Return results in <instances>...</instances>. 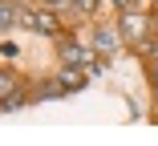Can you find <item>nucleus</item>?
<instances>
[{"mask_svg":"<svg viewBox=\"0 0 158 146\" xmlns=\"http://www.w3.org/2000/svg\"><path fill=\"white\" fill-rule=\"evenodd\" d=\"M118 33H122L126 41H142V37L150 33V12H146V8H122Z\"/></svg>","mask_w":158,"mask_h":146,"instance_id":"f257e3e1","label":"nucleus"},{"mask_svg":"<svg viewBox=\"0 0 158 146\" xmlns=\"http://www.w3.org/2000/svg\"><path fill=\"white\" fill-rule=\"evenodd\" d=\"M20 20H24V24H33L41 37H57V33H61L57 16H53V12H45V8H41V12H20Z\"/></svg>","mask_w":158,"mask_h":146,"instance_id":"f03ea898","label":"nucleus"},{"mask_svg":"<svg viewBox=\"0 0 158 146\" xmlns=\"http://www.w3.org/2000/svg\"><path fill=\"white\" fill-rule=\"evenodd\" d=\"M122 41H126V37H122V33H114V28H98V37H93V49L110 57V53H118V49H122Z\"/></svg>","mask_w":158,"mask_h":146,"instance_id":"7ed1b4c3","label":"nucleus"},{"mask_svg":"<svg viewBox=\"0 0 158 146\" xmlns=\"http://www.w3.org/2000/svg\"><path fill=\"white\" fill-rule=\"evenodd\" d=\"M57 81L65 85V94H69V90H81V85H85V69H81V65H65Z\"/></svg>","mask_w":158,"mask_h":146,"instance_id":"20e7f679","label":"nucleus"},{"mask_svg":"<svg viewBox=\"0 0 158 146\" xmlns=\"http://www.w3.org/2000/svg\"><path fill=\"white\" fill-rule=\"evenodd\" d=\"M20 106H28V98H24V94H16V90H12V94H8L4 102H0V110H8V114H16Z\"/></svg>","mask_w":158,"mask_h":146,"instance_id":"39448f33","label":"nucleus"},{"mask_svg":"<svg viewBox=\"0 0 158 146\" xmlns=\"http://www.w3.org/2000/svg\"><path fill=\"white\" fill-rule=\"evenodd\" d=\"M12 90H16V73L12 69H0V98H8Z\"/></svg>","mask_w":158,"mask_h":146,"instance_id":"423d86ee","label":"nucleus"},{"mask_svg":"<svg viewBox=\"0 0 158 146\" xmlns=\"http://www.w3.org/2000/svg\"><path fill=\"white\" fill-rule=\"evenodd\" d=\"M16 20V12H12V4H8V0H0V33H4V28Z\"/></svg>","mask_w":158,"mask_h":146,"instance_id":"0eeeda50","label":"nucleus"},{"mask_svg":"<svg viewBox=\"0 0 158 146\" xmlns=\"http://www.w3.org/2000/svg\"><path fill=\"white\" fill-rule=\"evenodd\" d=\"M73 12H98V0H73Z\"/></svg>","mask_w":158,"mask_h":146,"instance_id":"6e6552de","label":"nucleus"},{"mask_svg":"<svg viewBox=\"0 0 158 146\" xmlns=\"http://www.w3.org/2000/svg\"><path fill=\"white\" fill-rule=\"evenodd\" d=\"M49 8H73V0H45Z\"/></svg>","mask_w":158,"mask_h":146,"instance_id":"1a4fd4ad","label":"nucleus"},{"mask_svg":"<svg viewBox=\"0 0 158 146\" xmlns=\"http://www.w3.org/2000/svg\"><path fill=\"white\" fill-rule=\"evenodd\" d=\"M114 4H118V12H122V8H134V0H114Z\"/></svg>","mask_w":158,"mask_h":146,"instance_id":"9d476101","label":"nucleus"}]
</instances>
